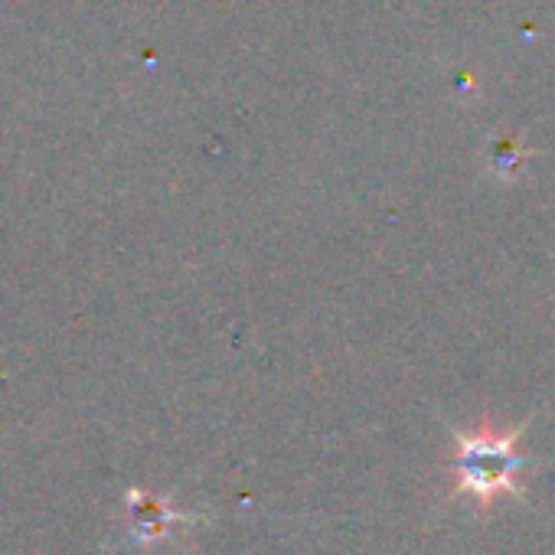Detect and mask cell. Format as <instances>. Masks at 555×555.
Listing matches in <instances>:
<instances>
[{"label": "cell", "mask_w": 555, "mask_h": 555, "mask_svg": "<svg viewBox=\"0 0 555 555\" xmlns=\"http://www.w3.org/2000/svg\"><path fill=\"white\" fill-rule=\"evenodd\" d=\"M516 431L500 435L496 428H483L470 438H461L457 454V493L480 496L490 503L496 493H519L516 467L522 464L513 451Z\"/></svg>", "instance_id": "6da1fadb"}]
</instances>
